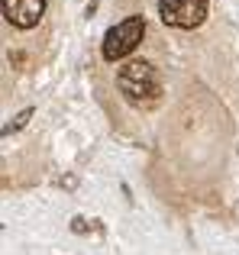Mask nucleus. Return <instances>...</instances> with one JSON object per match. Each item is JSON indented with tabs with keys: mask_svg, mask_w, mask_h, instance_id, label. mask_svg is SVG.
I'll use <instances>...</instances> for the list:
<instances>
[{
	"mask_svg": "<svg viewBox=\"0 0 239 255\" xmlns=\"http://www.w3.org/2000/svg\"><path fill=\"white\" fill-rule=\"evenodd\" d=\"M117 84L129 104H155L162 94V75L155 71V65L139 62V58L120 68Z\"/></svg>",
	"mask_w": 239,
	"mask_h": 255,
	"instance_id": "obj_1",
	"label": "nucleus"
},
{
	"mask_svg": "<svg viewBox=\"0 0 239 255\" xmlns=\"http://www.w3.org/2000/svg\"><path fill=\"white\" fill-rule=\"evenodd\" d=\"M142 32H145L142 16H126L123 23H117L114 29H107V36H104V58H107V62H117V58L129 55V52L142 42Z\"/></svg>",
	"mask_w": 239,
	"mask_h": 255,
	"instance_id": "obj_2",
	"label": "nucleus"
},
{
	"mask_svg": "<svg viewBox=\"0 0 239 255\" xmlns=\"http://www.w3.org/2000/svg\"><path fill=\"white\" fill-rule=\"evenodd\" d=\"M158 16L178 29H194L207 19V0H158Z\"/></svg>",
	"mask_w": 239,
	"mask_h": 255,
	"instance_id": "obj_3",
	"label": "nucleus"
},
{
	"mask_svg": "<svg viewBox=\"0 0 239 255\" xmlns=\"http://www.w3.org/2000/svg\"><path fill=\"white\" fill-rule=\"evenodd\" d=\"M45 13V0H3V16L16 29H32L39 26Z\"/></svg>",
	"mask_w": 239,
	"mask_h": 255,
	"instance_id": "obj_4",
	"label": "nucleus"
},
{
	"mask_svg": "<svg viewBox=\"0 0 239 255\" xmlns=\"http://www.w3.org/2000/svg\"><path fill=\"white\" fill-rule=\"evenodd\" d=\"M29 117H32V110H29V107H26L23 113H16V117H13V123L6 126L3 132H13V129H23V126H26V120H29Z\"/></svg>",
	"mask_w": 239,
	"mask_h": 255,
	"instance_id": "obj_5",
	"label": "nucleus"
},
{
	"mask_svg": "<svg viewBox=\"0 0 239 255\" xmlns=\"http://www.w3.org/2000/svg\"><path fill=\"white\" fill-rule=\"evenodd\" d=\"M97 3H101V0H88V16H91V13L97 10Z\"/></svg>",
	"mask_w": 239,
	"mask_h": 255,
	"instance_id": "obj_6",
	"label": "nucleus"
}]
</instances>
